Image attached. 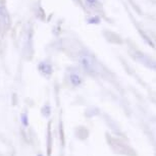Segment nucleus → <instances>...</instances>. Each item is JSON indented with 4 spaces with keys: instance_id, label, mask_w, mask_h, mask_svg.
Masks as SVG:
<instances>
[{
    "instance_id": "f257e3e1",
    "label": "nucleus",
    "mask_w": 156,
    "mask_h": 156,
    "mask_svg": "<svg viewBox=\"0 0 156 156\" xmlns=\"http://www.w3.org/2000/svg\"><path fill=\"white\" fill-rule=\"evenodd\" d=\"M80 62L82 63V66H84V69H86L88 72H94L95 69H94V62L92 57L89 56V55L83 54L80 57Z\"/></svg>"
},
{
    "instance_id": "f03ea898",
    "label": "nucleus",
    "mask_w": 156,
    "mask_h": 156,
    "mask_svg": "<svg viewBox=\"0 0 156 156\" xmlns=\"http://www.w3.org/2000/svg\"><path fill=\"white\" fill-rule=\"evenodd\" d=\"M69 81L73 86H79L82 83V78L79 75H76V73H73L69 76Z\"/></svg>"
},
{
    "instance_id": "7ed1b4c3",
    "label": "nucleus",
    "mask_w": 156,
    "mask_h": 156,
    "mask_svg": "<svg viewBox=\"0 0 156 156\" xmlns=\"http://www.w3.org/2000/svg\"><path fill=\"white\" fill-rule=\"evenodd\" d=\"M40 69L42 70L44 73H46V75H50L52 72V69H51V66L46 62H42L40 64Z\"/></svg>"
},
{
    "instance_id": "20e7f679",
    "label": "nucleus",
    "mask_w": 156,
    "mask_h": 156,
    "mask_svg": "<svg viewBox=\"0 0 156 156\" xmlns=\"http://www.w3.org/2000/svg\"><path fill=\"white\" fill-rule=\"evenodd\" d=\"M86 3L88 4V6L92 7V8H97L99 7V1L98 0H85Z\"/></svg>"
},
{
    "instance_id": "39448f33",
    "label": "nucleus",
    "mask_w": 156,
    "mask_h": 156,
    "mask_svg": "<svg viewBox=\"0 0 156 156\" xmlns=\"http://www.w3.org/2000/svg\"><path fill=\"white\" fill-rule=\"evenodd\" d=\"M23 123H25V125H27V117H26V115H25V114H23Z\"/></svg>"
}]
</instances>
